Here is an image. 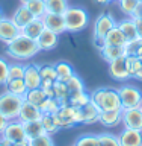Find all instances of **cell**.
<instances>
[{"mask_svg":"<svg viewBox=\"0 0 142 146\" xmlns=\"http://www.w3.org/2000/svg\"><path fill=\"white\" fill-rule=\"evenodd\" d=\"M6 46V55L14 59H30L38 52H41L36 41L26 36L24 34H20Z\"/></svg>","mask_w":142,"mask_h":146,"instance_id":"cell-1","label":"cell"},{"mask_svg":"<svg viewBox=\"0 0 142 146\" xmlns=\"http://www.w3.org/2000/svg\"><path fill=\"white\" fill-rule=\"evenodd\" d=\"M91 100L100 108V111H112V110H120L121 107V99L118 94V90L113 88H97L91 93Z\"/></svg>","mask_w":142,"mask_h":146,"instance_id":"cell-2","label":"cell"},{"mask_svg":"<svg viewBox=\"0 0 142 146\" xmlns=\"http://www.w3.org/2000/svg\"><path fill=\"white\" fill-rule=\"evenodd\" d=\"M54 119H56V123L59 126V129H63V128H73L76 125L83 122L82 119V108L74 107L71 104H62L59 111L54 114Z\"/></svg>","mask_w":142,"mask_h":146,"instance_id":"cell-3","label":"cell"},{"mask_svg":"<svg viewBox=\"0 0 142 146\" xmlns=\"http://www.w3.org/2000/svg\"><path fill=\"white\" fill-rule=\"evenodd\" d=\"M63 18H65L67 32H80L89 23V14L79 6H68L63 12Z\"/></svg>","mask_w":142,"mask_h":146,"instance_id":"cell-4","label":"cell"},{"mask_svg":"<svg viewBox=\"0 0 142 146\" xmlns=\"http://www.w3.org/2000/svg\"><path fill=\"white\" fill-rule=\"evenodd\" d=\"M23 102H24L23 96H17V94L9 93V91H3L0 94V113L9 120H15V119H18Z\"/></svg>","mask_w":142,"mask_h":146,"instance_id":"cell-5","label":"cell"},{"mask_svg":"<svg viewBox=\"0 0 142 146\" xmlns=\"http://www.w3.org/2000/svg\"><path fill=\"white\" fill-rule=\"evenodd\" d=\"M122 108H138L142 105V91L136 85H122L118 90Z\"/></svg>","mask_w":142,"mask_h":146,"instance_id":"cell-6","label":"cell"},{"mask_svg":"<svg viewBox=\"0 0 142 146\" xmlns=\"http://www.w3.org/2000/svg\"><path fill=\"white\" fill-rule=\"evenodd\" d=\"M118 25L116 20L113 18L111 14H101L97 20H95V25H94V38H95V43H97L98 46L101 44L103 38L107 35V32L113 29Z\"/></svg>","mask_w":142,"mask_h":146,"instance_id":"cell-7","label":"cell"},{"mask_svg":"<svg viewBox=\"0 0 142 146\" xmlns=\"http://www.w3.org/2000/svg\"><path fill=\"white\" fill-rule=\"evenodd\" d=\"M2 139L11 141V143H17V141H27L26 132H24V126L23 122L15 119V120H9L5 131L2 132Z\"/></svg>","mask_w":142,"mask_h":146,"instance_id":"cell-8","label":"cell"},{"mask_svg":"<svg viewBox=\"0 0 142 146\" xmlns=\"http://www.w3.org/2000/svg\"><path fill=\"white\" fill-rule=\"evenodd\" d=\"M121 123L124 125V128L142 131V110H141V107H138V108H122Z\"/></svg>","mask_w":142,"mask_h":146,"instance_id":"cell-9","label":"cell"},{"mask_svg":"<svg viewBox=\"0 0 142 146\" xmlns=\"http://www.w3.org/2000/svg\"><path fill=\"white\" fill-rule=\"evenodd\" d=\"M21 34V29L15 25V21L12 18L3 17L0 21V41L5 44L11 43L14 38H17Z\"/></svg>","mask_w":142,"mask_h":146,"instance_id":"cell-10","label":"cell"},{"mask_svg":"<svg viewBox=\"0 0 142 146\" xmlns=\"http://www.w3.org/2000/svg\"><path fill=\"white\" fill-rule=\"evenodd\" d=\"M44 26L47 29L56 32L58 35L67 32V26H65V18H63V14H54V12H45L43 17Z\"/></svg>","mask_w":142,"mask_h":146,"instance_id":"cell-11","label":"cell"},{"mask_svg":"<svg viewBox=\"0 0 142 146\" xmlns=\"http://www.w3.org/2000/svg\"><path fill=\"white\" fill-rule=\"evenodd\" d=\"M109 75H111L112 79L115 81H127L130 79V75L126 68V61H124V56L121 58H116L113 61L109 62Z\"/></svg>","mask_w":142,"mask_h":146,"instance_id":"cell-12","label":"cell"},{"mask_svg":"<svg viewBox=\"0 0 142 146\" xmlns=\"http://www.w3.org/2000/svg\"><path fill=\"white\" fill-rule=\"evenodd\" d=\"M58 43H59V35L56 32L47 29V27L36 38V44H38L39 50H53L58 46Z\"/></svg>","mask_w":142,"mask_h":146,"instance_id":"cell-13","label":"cell"},{"mask_svg":"<svg viewBox=\"0 0 142 146\" xmlns=\"http://www.w3.org/2000/svg\"><path fill=\"white\" fill-rule=\"evenodd\" d=\"M41 117H43V111L39 110V107L26 102V100L23 102L20 114H18V120H21V122H33V120H41Z\"/></svg>","mask_w":142,"mask_h":146,"instance_id":"cell-14","label":"cell"},{"mask_svg":"<svg viewBox=\"0 0 142 146\" xmlns=\"http://www.w3.org/2000/svg\"><path fill=\"white\" fill-rule=\"evenodd\" d=\"M24 82L27 90H33L41 87V75H39V66L36 64H27L24 70Z\"/></svg>","mask_w":142,"mask_h":146,"instance_id":"cell-15","label":"cell"},{"mask_svg":"<svg viewBox=\"0 0 142 146\" xmlns=\"http://www.w3.org/2000/svg\"><path fill=\"white\" fill-rule=\"evenodd\" d=\"M118 137L121 146H142V131L124 128Z\"/></svg>","mask_w":142,"mask_h":146,"instance_id":"cell-16","label":"cell"},{"mask_svg":"<svg viewBox=\"0 0 142 146\" xmlns=\"http://www.w3.org/2000/svg\"><path fill=\"white\" fill-rule=\"evenodd\" d=\"M121 117H122V108L112 110V111H100L98 122L104 128H116L121 123Z\"/></svg>","mask_w":142,"mask_h":146,"instance_id":"cell-17","label":"cell"},{"mask_svg":"<svg viewBox=\"0 0 142 146\" xmlns=\"http://www.w3.org/2000/svg\"><path fill=\"white\" fill-rule=\"evenodd\" d=\"M126 43H127L126 35L122 34V31L116 25L113 29H111L107 32V35L103 38V41H101V44H100V46H121V47H124ZM100 46H98V47H100Z\"/></svg>","mask_w":142,"mask_h":146,"instance_id":"cell-18","label":"cell"},{"mask_svg":"<svg viewBox=\"0 0 142 146\" xmlns=\"http://www.w3.org/2000/svg\"><path fill=\"white\" fill-rule=\"evenodd\" d=\"M39 75H41V88L52 87L53 82L58 79L56 68H54V66H52V64L39 66Z\"/></svg>","mask_w":142,"mask_h":146,"instance_id":"cell-19","label":"cell"},{"mask_svg":"<svg viewBox=\"0 0 142 146\" xmlns=\"http://www.w3.org/2000/svg\"><path fill=\"white\" fill-rule=\"evenodd\" d=\"M100 116V108L95 105L92 100H89L85 107H82V119H83V125H92V123L98 122Z\"/></svg>","mask_w":142,"mask_h":146,"instance_id":"cell-20","label":"cell"},{"mask_svg":"<svg viewBox=\"0 0 142 146\" xmlns=\"http://www.w3.org/2000/svg\"><path fill=\"white\" fill-rule=\"evenodd\" d=\"M98 50H100L101 58L107 64L111 61H113V59H116V58L126 56V50H124V47H121V46H100Z\"/></svg>","mask_w":142,"mask_h":146,"instance_id":"cell-21","label":"cell"},{"mask_svg":"<svg viewBox=\"0 0 142 146\" xmlns=\"http://www.w3.org/2000/svg\"><path fill=\"white\" fill-rule=\"evenodd\" d=\"M33 14H32L29 9H27L26 5H21V6H18L17 8V11L14 12V15H12V20L15 21V25L20 27V29H23L24 26H27L29 23L33 20Z\"/></svg>","mask_w":142,"mask_h":146,"instance_id":"cell-22","label":"cell"},{"mask_svg":"<svg viewBox=\"0 0 142 146\" xmlns=\"http://www.w3.org/2000/svg\"><path fill=\"white\" fill-rule=\"evenodd\" d=\"M44 29H45V26H44L43 18H33L29 25L21 29V34H24L26 36H29V38L36 41V38L41 35V32H43Z\"/></svg>","mask_w":142,"mask_h":146,"instance_id":"cell-23","label":"cell"},{"mask_svg":"<svg viewBox=\"0 0 142 146\" xmlns=\"http://www.w3.org/2000/svg\"><path fill=\"white\" fill-rule=\"evenodd\" d=\"M118 27H120V29L122 31V34L126 35L127 41L139 38L138 36V29H136V23L132 17L126 18V20H121L120 23H118Z\"/></svg>","mask_w":142,"mask_h":146,"instance_id":"cell-24","label":"cell"},{"mask_svg":"<svg viewBox=\"0 0 142 146\" xmlns=\"http://www.w3.org/2000/svg\"><path fill=\"white\" fill-rule=\"evenodd\" d=\"M23 126H24V132H26L27 140L36 139V137L45 134V131H44V128H43V123H41V120L23 122Z\"/></svg>","mask_w":142,"mask_h":146,"instance_id":"cell-25","label":"cell"},{"mask_svg":"<svg viewBox=\"0 0 142 146\" xmlns=\"http://www.w3.org/2000/svg\"><path fill=\"white\" fill-rule=\"evenodd\" d=\"M53 94L61 104H67L68 99H70V91H68L67 84L59 79L53 82Z\"/></svg>","mask_w":142,"mask_h":146,"instance_id":"cell-26","label":"cell"},{"mask_svg":"<svg viewBox=\"0 0 142 146\" xmlns=\"http://www.w3.org/2000/svg\"><path fill=\"white\" fill-rule=\"evenodd\" d=\"M5 85H6V91H9L12 94H17V96H23V98H24V94L27 91L24 79H9L6 81Z\"/></svg>","mask_w":142,"mask_h":146,"instance_id":"cell-27","label":"cell"},{"mask_svg":"<svg viewBox=\"0 0 142 146\" xmlns=\"http://www.w3.org/2000/svg\"><path fill=\"white\" fill-rule=\"evenodd\" d=\"M45 98H47V96H45L44 90L41 88V87H39V88H33V90H27L26 94H24V100H26V102L33 104V105H36V107H39Z\"/></svg>","mask_w":142,"mask_h":146,"instance_id":"cell-28","label":"cell"},{"mask_svg":"<svg viewBox=\"0 0 142 146\" xmlns=\"http://www.w3.org/2000/svg\"><path fill=\"white\" fill-rule=\"evenodd\" d=\"M54 68H56L58 79L62 81V82H67L73 75H74V70H73V67L68 62H63V61L62 62H56L54 64Z\"/></svg>","mask_w":142,"mask_h":146,"instance_id":"cell-29","label":"cell"},{"mask_svg":"<svg viewBox=\"0 0 142 146\" xmlns=\"http://www.w3.org/2000/svg\"><path fill=\"white\" fill-rule=\"evenodd\" d=\"M41 123H43V128L45 131V134H50L53 135L54 132L59 131V126L56 123V119H54V114H43V117H41Z\"/></svg>","mask_w":142,"mask_h":146,"instance_id":"cell-30","label":"cell"},{"mask_svg":"<svg viewBox=\"0 0 142 146\" xmlns=\"http://www.w3.org/2000/svg\"><path fill=\"white\" fill-rule=\"evenodd\" d=\"M61 102L56 99V98H45L43 100V104L39 105V110L43 111V114H56L61 108Z\"/></svg>","mask_w":142,"mask_h":146,"instance_id":"cell-31","label":"cell"},{"mask_svg":"<svg viewBox=\"0 0 142 146\" xmlns=\"http://www.w3.org/2000/svg\"><path fill=\"white\" fill-rule=\"evenodd\" d=\"M89 100H91V94L86 93L85 90H82V91H77V93H71L70 94V99H68V104L82 108V107H85Z\"/></svg>","mask_w":142,"mask_h":146,"instance_id":"cell-32","label":"cell"},{"mask_svg":"<svg viewBox=\"0 0 142 146\" xmlns=\"http://www.w3.org/2000/svg\"><path fill=\"white\" fill-rule=\"evenodd\" d=\"M124 61H126V68H127V72H129L130 78H135V75L139 72V68L142 66V61L136 56V55H126Z\"/></svg>","mask_w":142,"mask_h":146,"instance_id":"cell-33","label":"cell"},{"mask_svg":"<svg viewBox=\"0 0 142 146\" xmlns=\"http://www.w3.org/2000/svg\"><path fill=\"white\" fill-rule=\"evenodd\" d=\"M27 9L33 14L35 18H43L44 14L47 12V8H45V2L44 0H32V2L26 3Z\"/></svg>","mask_w":142,"mask_h":146,"instance_id":"cell-34","label":"cell"},{"mask_svg":"<svg viewBox=\"0 0 142 146\" xmlns=\"http://www.w3.org/2000/svg\"><path fill=\"white\" fill-rule=\"evenodd\" d=\"M44 2L48 12L63 14L68 8V0H44Z\"/></svg>","mask_w":142,"mask_h":146,"instance_id":"cell-35","label":"cell"},{"mask_svg":"<svg viewBox=\"0 0 142 146\" xmlns=\"http://www.w3.org/2000/svg\"><path fill=\"white\" fill-rule=\"evenodd\" d=\"M24 70H26V66H23L21 62L9 64L8 81L9 79H23V78H24Z\"/></svg>","mask_w":142,"mask_h":146,"instance_id":"cell-36","label":"cell"},{"mask_svg":"<svg viewBox=\"0 0 142 146\" xmlns=\"http://www.w3.org/2000/svg\"><path fill=\"white\" fill-rule=\"evenodd\" d=\"M98 143H100V146H121L120 137L115 134H111V132L98 134Z\"/></svg>","mask_w":142,"mask_h":146,"instance_id":"cell-37","label":"cell"},{"mask_svg":"<svg viewBox=\"0 0 142 146\" xmlns=\"http://www.w3.org/2000/svg\"><path fill=\"white\" fill-rule=\"evenodd\" d=\"M73 146H100L98 143V135L95 134H83L74 141Z\"/></svg>","mask_w":142,"mask_h":146,"instance_id":"cell-38","label":"cell"},{"mask_svg":"<svg viewBox=\"0 0 142 146\" xmlns=\"http://www.w3.org/2000/svg\"><path fill=\"white\" fill-rule=\"evenodd\" d=\"M118 2H120V9L126 14V15H129V17L133 15V12L136 11V8L141 5L139 0H118Z\"/></svg>","mask_w":142,"mask_h":146,"instance_id":"cell-39","label":"cell"},{"mask_svg":"<svg viewBox=\"0 0 142 146\" xmlns=\"http://www.w3.org/2000/svg\"><path fill=\"white\" fill-rule=\"evenodd\" d=\"M67 87H68V91H70V94L71 93H77V91H82V90H85V84H83V81L80 79L79 76L76 75H73L70 79H68L67 82Z\"/></svg>","mask_w":142,"mask_h":146,"instance_id":"cell-40","label":"cell"},{"mask_svg":"<svg viewBox=\"0 0 142 146\" xmlns=\"http://www.w3.org/2000/svg\"><path fill=\"white\" fill-rule=\"evenodd\" d=\"M27 143H29V146H54V141L50 134H43L36 139L27 140Z\"/></svg>","mask_w":142,"mask_h":146,"instance_id":"cell-41","label":"cell"},{"mask_svg":"<svg viewBox=\"0 0 142 146\" xmlns=\"http://www.w3.org/2000/svg\"><path fill=\"white\" fill-rule=\"evenodd\" d=\"M142 44V40L141 38H136V40H129L124 46V50H126V55H135L138 47Z\"/></svg>","mask_w":142,"mask_h":146,"instance_id":"cell-42","label":"cell"},{"mask_svg":"<svg viewBox=\"0 0 142 146\" xmlns=\"http://www.w3.org/2000/svg\"><path fill=\"white\" fill-rule=\"evenodd\" d=\"M8 72H9V64L6 59L0 58V85H5L8 81Z\"/></svg>","mask_w":142,"mask_h":146,"instance_id":"cell-43","label":"cell"},{"mask_svg":"<svg viewBox=\"0 0 142 146\" xmlns=\"http://www.w3.org/2000/svg\"><path fill=\"white\" fill-rule=\"evenodd\" d=\"M8 122H9V119H6L2 113H0V135H2V132L5 131V128H6Z\"/></svg>","mask_w":142,"mask_h":146,"instance_id":"cell-44","label":"cell"},{"mask_svg":"<svg viewBox=\"0 0 142 146\" xmlns=\"http://www.w3.org/2000/svg\"><path fill=\"white\" fill-rule=\"evenodd\" d=\"M135 23H136V29H138V36L142 40V18H133Z\"/></svg>","mask_w":142,"mask_h":146,"instance_id":"cell-45","label":"cell"},{"mask_svg":"<svg viewBox=\"0 0 142 146\" xmlns=\"http://www.w3.org/2000/svg\"><path fill=\"white\" fill-rule=\"evenodd\" d=\"M8 146H29V143H27V141H17V143H11V141H9Z\"/></svg>","mask_w":142,"mask_h":146,"instance_id":"cell-46","label":"cell"},{"mask_svg":"<svg viewBox=\"0 0 142 146\" xmlns=\"http://www.w3.org/2000/svg\"><path fill=\"white\" fill-rule=\"evenodd\" d=\"M135 55H136V56H138V58L141 59V61H142V44L138 47V50H136V53H135Z\"/></svg>","mask_w":142,"mask_h":146,"instance_id":"cell-47","label":"cell"},{"mask_svg":"<svg viewBox=\"0 0 142 146\" xmlns=\"http://www.w3.org/2000/svg\"><path fill=\"white\" fill-rule=\"evenodd\" d=\"M135 79H138V81H142V66H141V68H139V72L135 75Z\"/></svg>","mask_w":142,"mask_h":146,"instance_id":"cell-48","label":"cell"},{"mask_svg":"<svg viewBox=\"0 0 142 146\" xmlns=\"http://www.w3.org/2000/svg\"><path fill=\"white\" fill-rule=\"evenodd\" d=\"M8 143H9L8 140H5V139H2V137H0V146H8Z\"/></svg>","mask_w":142,"mask_h":146,"instance_id":"cell-49","label":"cell"},{"mask_svg":"<svg viewBox=\"0 0 142 146\" xmlns=\"http://www.w3.org/2000/svg\"><path fill=\"white\" fill-rule=\"evenodd\" d=\"M95 2H98V3L104 5V3H111V2H113V0H95Z\"/></svg>","mask_w":142,"mask_h":146,"instance_id":"cell-50","label":"cell"},{"mask_svg":"<svg viewBox=\"0 0 142 146\" xmlns=\"http://www.w3.org/2000/svg\"><path fill=\"white\" fill-rule=\"evenodd\" d=\"M21 2V5H26V3H29V2H32V0H20Z\"/></svg>","mask_w":142,"mask_h":146,"instance_id":"cell-51","label":"cell"},{"mask_svg":"<svg viewBox=\"0 0 142 146\" xmlns=\"http://www.w3.org/2000/svg\"><path fill=\"white\" fill-rule=\"evenodd\" d=\"M2 18H3V14H2V9H0V21H2Z\"/></svg>","mask_w":142,"mask_h":146,"instance_id":"cell-52","label":"cell"},{"mask_svg":"<svg viewBox=\"0 0 142 146\" xmlns=\"http://www.w3.org/2000/svg\"><path fill=\"white\" fill-rule=\"evenodd\" d=\"M139 18H142V9H141V15H139Z\"/></svg>","mask_w":142,"mask_h":146,"instance_id":"cell-53","label":"cell"},{"mask_svg":"<svg viewBox=\"0 0 142 146\" xmlns=\"http://www.w3.org/2000/svg\"><path fill=\"white\" fill-rule=\"evenodd\" d=\"M139 2H141V3H142V0H139Z\"/></svg>","mask_w":142,"mask_h":146,"instance_id":"cell-54","label":"cell"},{"mask_svg":"<svg viewBox=\"0 0 142 146\" xmlns=\"http://www.w3.org/2000/svg\"><path fill=\"white\" fill-rule=\"evenodd\" d=\"M141 110H142V105H141Z\"/></svg>","mask_w":142,"mask_h":146,"instance_id":"cell-55","label":"cell"}]
</instances>
